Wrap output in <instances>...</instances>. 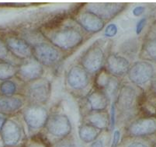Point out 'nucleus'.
I'll return each mask as SVG.
<instances>
[{
	"mask_svg": "<svg viewBox=\"0 0 156 147\" xmlns=\"http://www.w3.org/2000/svg\"><path fill=\"white\" fill-rule=\"evenodd\" d=\"M51 41L58 48L67 50L78 46L83 41V36L76 28H65L52 34Z\"/></svg>",
	"mask_w": 156,
	"mask_h": 147,
	"instance_id": "nucleus-1",
	"label": "nucleus"
},
{
	"mask_svg": "<svg viewBox=\"0 0 156 147\" xmlns=\"http://www.w3.org/2000/svg\"><path fill=\"white\" fill-rule=\"evenodd\" d=\"M123 2H91L88 4V12L95 14L100 19H111L124 9Z\"/></svg>",
	"mask_w": 156,
	"mask_h": 147,
	"instance_id": "nucleus-2",
	"label": "nucleus"
},
{
	"mask_svg": "<svg viewBox=\"0 0 156 147\" xmlns=\"http://www.w3.org/2000/svg\"><path fill=\"white\" fill-rule=\"evenodd\" d=\"M33 53L37 62L48 66L55 65L60 58V54L58 49L45 43H41L36 45L33 50Z\"/></svg>",
	"mask_w": 156,
	"mask_h": 147,
	"instance_id": "nucleus-3",
	"label": "nucleus"
},
{
	"mask_svg": "<svg viewBox=\"0 0 156 147\" xmlns=\"http://www.w3.org/2000/svg\"><path fill=\"white\" fill-rule=\"evenodd\" d=\"M45 125L48 132L55 136H66L72 130L70 121L65 115H52L48 118Z\"/></svg>",
	"mask_w": 156,
	"mask_h": 147,
	"instance_id": "nucleus-4",
	"label": "nucleus"
},
{
	"mask_svg": "<svg viewBox=\"0 0 156 147\" xmlns=\"http://www.w3.org/2000/svg\"><path fill=\"white\" fill-rule=\"evenodd\" d=\"M51 85L46 79L35 81L27 90V95L32 102L36 104L45 103L50 97Z\"/></svg>",
	"mask_w": 156,
	"mask_h": 147,
	"instance_id": "nucleus-5",
	"label": "nucleus"
},
{
	"mask_svg": "<svg viewBox=\"0 0 156 147\" xmlns=\"http://www.w3.org/2000/svg\"><path fill=\"white\" fill-rule=\"evenodd\" d=\"M154 73L153 66L147 62H136L128 71L129 78L136 84H144L150 80Z\"/></svg>",
	"mask_w": 156,
	"mask_h": 147,
	"instance_id": "nucleus-6",
	"label": "nucleus"
},
{
	"mask_svg": "<svg viewBox=\"0 0 156 147\" xmlns=\"http://www.w3.org/2000/svg\"><path fill=\"white\" fill-rule=\"evenodd\" d=\"M24 120L27 125L33 129L41 128L48 121V112L39 105H33L27 108L24 112Z\"/></svg>",
	"mask_w": 156,
	"mask_h": 147,
	"instance_id": "nucleus-7",
	"label": "nucleus"
},
{
	"mask_svg": "<svg viewBox=\"0 0 156 147\" xmlns=\"http://www.w3.org/2000/svg\"><path fill=\"white\" fill-rule=\"evenodd\" d=\"M104 54L99 46L89 48L82 58V64L86 70L90 72H97L103 65Z\"/></svg>",
	"mask_w": 156,
	"mask_h": 147,
	"instance_id": "nucleus-8",
	"label": "nucleus"
},
{
	"mask_svg": "<svg viewBox=\"0 0 156 147\" xmlns=\"http://www.w3.org/2000/svg\"><path fill=\"white\" fill-rule=\"evenodd\" d=\"M1 131L2 141L7 146L15 145L20 139V128L19 125L13 121H6Z\"/></svg>",
	"mask_w": 156,
	"mask_h": 147,
	"instance_id": "nucleus-9",
	"label": "nucleus"
},
{
	"mask_svg": "<svg viewBox=\"0 0 156 147\" xmlns=\"http://www.w3.org/2000/svg\"><path fill=\"white\" fill-rule=\"evenodd\" d=\"M43 72V67L37 61H29L21 65L18 71L20 77L24 81L37 80Z\"/></svg>",
	"mask_w": 156,
	"mask_h": 147,
	"instance_id": "nucleus-10",
	"label": "nucleus"
},
{
	"mask_svg": "<svg viewBox=\"0 0 156 147\" xmlns=\"http://www.w3.org/2000/svg\"><path fill=\"white\" fill-rule=\"evenodd\" d=\"M156 132V121L153 118H141L130 125V133L134 136L151 135Z\"/></svg>",
	"mask_w": 156,
	"mask_h": 147,
	"instance_id": "nucleus-11",
	"label": "nucleus"
},
{
	"mask_svg": "<svg viewBox=\"0 0 156 147\" xmlns=\"http://www.w3.org/2000/svg\"><path fill=\"white\" fill-rule=\"evenodd\" d=\"M106 66L110 73L117 76H120L128 72L130 64L124 57L112 54L107 58Z\"/></svg>",
	"mask_w": 156,
	"mask_h": 147,
	"instance_id": "nucleus-12",
	"label": "nucleus"
},
{
	"mask_svg": "<svg viewBox=\"0 0 156 147\" xmlns=\"http://www.w3.org/2000/svg\"><path fill=\"white\" fill-rule=\"evenodd\" d=\"M6 46L16 56L19 58H29L32 54V51L28 43L20 38L10 37L6 39Z\"/></svg>",
	"mask_w": 156,
	"mask_h": 147,
	"instance_id": "nucleus-13",
	"label": "nucleus"
},
{
	"mask_svg": "<svg viewBox=\"0 0 156 147\" xmlns=\"http://www.w3.org/2000/svg\"><path fill=\"white\" fill-rule=\"evenodd\" d=\"M68 83L75 90L83 89L88 85L89 77L85 69L81 67H73L68 75Z\"/></svg>",
	"mask_w": 156,
	"mask_h": 147,
	"instance_id": "nucleus-14",
	"label": "nucleus"
},
{
	"mask_svg": "<svg viewBox=\"0 0 156 147\" xmlns=\"http://www.w3.org/2000/svg\"><path fill=\"white\" fill-rule=\"evenodd\" d=\"M79 23L85 30L92 33L99 32L104 27L103 20L90 12L81 14L79 17Z\"/></svg>",
	"mask_w": 156,
	"mask_h": 147,
	"instance_id": "nucleus-15",
	"label": "nucleus"
},
{
	"mask_svg": "<svg viewBox=\"0 0 156 147\" xmlns=\"http://www.w3.org/2000/svg\"><path fill=\"white\" fill-rule=\"evenodd\" d=\"M23 101L18 97L0 96V114L9 115L17 111L23 106Z\"/></svg>",
	"mask_w": 156,
	"mask_h": 147,
	"instance_id": "nucleus-16",
	"label": "nucleus"
},
{
	"mask_svg": "<svg viewBox=\"0 0 156 147\" xmlns=\"http://www.w3.org/2000/svg\"><path fill=\"white\" fill-rule=\"evenodd\" d=\"M135 90L130 86H124L120 90L117 98V106L120 110H128L132 108L135 98Z\"/></svg>",
	"mask_w": 156,
	"mask_h": 147,
	"instance_id": "nucleus-17",
	"label": "nucleus"
},
{
	"mask_svg": "<svg viewBox=\"0 0 156 147\" xmlns=\"http://www.w3.org/2000/svg\"><path fill=\"white\" fill-rule=\"evenodd\" d=\"M89 104L94 111H103L107 107L108 98L106 94L100 90H96L89 95Z\"/></svg>",
	"mask_w": 156,
	"mask_h": 147,
	"instance_id": "nucleus-18",
	"label": "nucleus"
},
{
	"mask_svg": "<svg viewBox=\"0 0 156 147\" xmlns=\"http://www.w3.org/2000/svg\"><path fill=\"white\" fill-rule=\"evenodd\" d=\"M79 135L80 139L86 142L94 141L98 135V131L91 125H84L79 129Z\"/></svg>",
	"mask_w": 156,
	"mask_h": 147,
	"instance_id": "nucleus-19",
	"label": "nucleus"
},
{
	"mask_svg": "<svg viewBox=\"0 0 156 147\" xmlns=\"http://www.w3.org/2000/svg\"><path fill=\"white\" fill-rule=\"evenodd\" d=\"M88 121L91 125L97 128H105L107 126L108 118L106 114L96 112L88 117Z\"/></svg>",
	"mask_w": 156,
	"mask_h": 147,
	"instance_id": "nucleus-20",
	"label": "nucleus"
},
{
	"mask_svg": "<svg viewBox=\"0 0 156 147\" xmlns=\"http://www.w3.org/2000/svg\"><path fill=\"white\" fill-rule=\"evenodd\" d=\"M137 46H138V43H137L136 39H130L127 41H124L121 45H120V50H121L122 53L127 56L130 55H134L137 54Z\"/></svg>",
	"mask_w": 156,
	"mask_h": 147,
	"instance_id": "nucleus-21",
	"label": "nucleus"
},
{
	"mask_svg": "<svg viewBox=\"0 0 156 147\" xmlns=\"http://www.w3.org/2000/svg\"><path fill=\"white\" fill-rule=\"evenodd\" d=\"M16 69L12 65L5 62L0 63V80H6L13 76Z\"/></svg>",
	"mask_w": 156,
	"mask_h": 147,
	"instance_id": "nucleus-22",
	"label": "nucleus"
},
{
	"mask_svg": "<svg viewBox=\"0 0 156 147\" xmlns=\"http://www.w3.org/2000/svg\"><path fill=\"white\" fill-rule=\"evenodd\" d=\"M143 50L147 58L156 62V39L146 41Z\"/></svg>",
	"mask_w": 156,
	"mask_h": 147,
	"instance_id": "nucleus-23",
	"label": "nucleus"
},
{
	"mask_svg": "<svg viewBox=\"0 0 156 147\" xmlns=\"http://www.w3.org/2000/svg\"><path fill=\"white\" fill-rule=\"evenodd\" d=\"M16 90V86L12 81H5L0 86V91L4 96H12Z\"/></svg>",
	"mask_w": 156,
	"mask_h": 147,
	"instance_id": "nucleus-24",
	"label": "nucleus"
},
{
	"mask_svg": "<svg viewBox=\"0 0 156 147\" xmlns=\"http://www.w3.org/2000/svg\"><path fill=\"white\" fill-rule=\"evenodd\" d=\"M110 79V77L108 75V73L106 71H103L97 75V78L96 79V83L98 87L106 88Z\"/></svg>",
	"mask_w": 156,
	"mask_h": 147,
	"instance_id": "nucleus-25",
	"label": "nucleus"
},
{
	"mask_svg": "<svg viewBox=\"0 0 156 147\" xmlns=\"http://www.w3.org/2000/svg\"><path fill=\"white\" fill-rule=\"evenodd\" d=\"M118 88V81L114 77H110V80L106 86V90L109 97H113Z\"/></svg>",
	"mask_w": 156,
	"mask_h": 147,
	"instance_id": "nucleus-26",
	"label": "nucleus"
},
{
	"mask_svg": "<svg viewBox=\"0 0 156 147\" xmlns=\"http://www.w3.org/2000/svg\"><path fill=\"white\" fill-rule=\"evenodd\" d=\"M9 49L6 45L0 40V60H5L8 58Z\"/></svg>",
	"mask_w": 156,
	"mask_h": 147,
	"instance_id": "nucleus-27",
	"label": "nucleus"
},
{
	"mask_svg": "<svg viewBox=\"0 0 156 147\" xmlns=\"http://www.w3.org/2000/svg\"><path fill=\"white\" fill-rule=\"evenodd\" d=\"M117 33V27L115 24H110L106 27L105 30V34L107 37H113Z\"/></svg>",
	"mask_w": 156,
	"mask_h": 147,
	"instance_id": "nucleus-28",
	"label": "nucleus"
},
{
	"mask_svg": "<svg viewBox=\"0 0 156 147\" xmlns=\"http://www.w3.org/2000/svg\"><path fill=\"white\" fill-rule=\"evenodd\" d=\"M146 23V19L145 18H143V19L140 20L139 22L137 23V26H136V33L137 34H140L141 33V31L144 29V27Z\"/></svg>",
	"mask_w": 156,
	"mask_h": 147,
	"instance_id": "nucleus-29",
	"label": "nucleus"
},
{
	"mask_svg": "<svg viewBox=\"0 0 156 147\" xmlns=\"http://www.w3.org/2000/svg\"><path fill=\"white\" fill-rule=\"evenodd\" d=\"M120 133L118 130H116L113 133V142H112V147H116L118 144L119 141H120Z\"/></svg>",
	"mask_w": 156,
	"mask_h": 147,
	"instance_id": "nucleus-30",
	"label": "nucleus"
},
{
	"mask_svg": "<svg viewBox=\"0 0 156 147\" xmlns=\"http://www.w3.org/2000/svg\"><path fill=\"white\" fill-rule=\"evenodd\" d=\"M56 147H75V145L71 141L64 139L57 144Z\"/></svg>",
	"mask_w": 156,
	"mask_h": 147,
	"instance_id": "nucleus-31",
	"label": "nucleus"
},
{
	"mask_svg": "<svg viewBox=\"0 0 156 147\" xmlns=\"http://www.w3.org/2000/svg\"><path fill=\"white\" fill-rule=\"evenodd\" d=\"M145 10V8L142 6H137L133 10V14H134L135 17H137V16H141Z\"/></svg>",
	"mask_w": 156,
	"mask_h": 147,
	"instance_id": "nucleus-32",
	"label": "nucleus"
},
{
	"mask_svg": "<svg viewBox=\"0 0 156 147\" xmlns=\"http://www.w3.org/2000/svg\"><path fill=\"white\" fill-rule=\"evenodd\" d=\"M115 125V107L114 105H112L111 107V118H110V127L113 128Z\"/></svg>",
	"mask_w": 156,
	"mask_h": 147,
	"instance_id": "nucleus-33",
	"label": "nucleus"
},
{
	"mask_svg": "<svg viewBox=\"0 0 156 147\" xmlns=\"http://www.w3.org/2000/svg\"><path fill=\"white\" fill-rule=\"evenodd\" d=\"M91 147H103V142L101 139H98L95 141L91 145Z\"/></svg>",
	"mask_w": 156,
	"mask_h": 147,
	"instance_id": "nucleus-34",
	"label": "nucleus"
},
{
	"mask_svg": "<svg viewBox=\"0 0 156 147\" xmlns=\"http://www.w3.org/2000/svg\"><path fill=\"white\" fill-rule=\"evenodd\" d=\"M128 147H147V145H144V143H141V142H135L130 144Z\"/></svg>",
	"mask_w": 156,
	"mask_h": 147,
	"instance_id": "nucleus-35",
	"label": "nucleus"
},
{
	"mask_svg": "<svg viewBox=\"0 0 156 147\" xmlns=\"http://www.w3.org/2000/svg\"><path fill=\"white\" fill-rule=\"evenodd\" d=\"M29 147H45V146L43 145V144L41 143L40 142H36V141L34 140V143L31 142V143L30 144Z\"/></svg>",
	"mask_w": 156,
	"mask_h": 147,
	"instance_id": "nucleus-36",
	"label": "nucleus"
},
{
	"mask_svg": "<svg viewBox=\"0 0 156 147\" xmlns=\"http://www.w3.org/2000/svg\"><path fill=\"white\" fill-rule=\"evenodd\" d=\"M5 118L0 114V131L2 130V126H3V125L5 124Z\"/></svg>",
	"mask_w": 156,
	"mask_h": 147,
	"instance_id": "nucleus-37",
	"label": "nucleus"
},
{
	"mask_svg": "<svg viewBox=\"0 0 156 147\" xmlns=\"http://www.w3.org/2000/svg\"><path fill=\"white\" fill-rule=\"evenodd\" d=\"M151 86H152V89L154 90V91H156V78L154 79V81L152 82V84H151Z\"/></svg>",
	"mask_w": 156,
	"mask_h": 147,
	"instance_id": "nucleus-38",
	"label": "nucleus"
}]
</instances>
